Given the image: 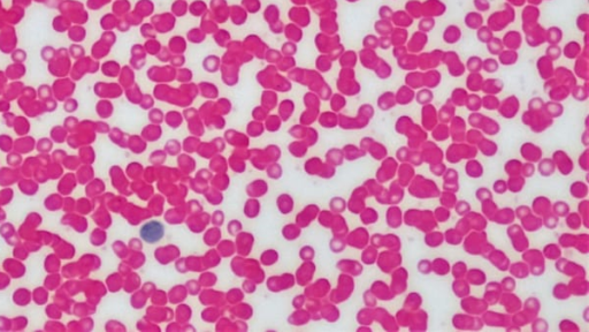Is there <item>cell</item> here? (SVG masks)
Here are the masks:
<instances>
[{"mask_svg":"<svg viewBox=\"0 0 589 332\" xmlns=\"http://www.w3.org/2000/svg\"><path fill=\"white\" fill-rule=\"evenodd\" d=\"M165 230L161 223L157 220H152L146 223V224L141 229V237L144 241L149 242V244H154V242L159 241L160 239L164 237Z\"/></svg>","mask_w":589,"mask_h":332,"instance_id":"cell-1","label":"cell"}]
</instances>
